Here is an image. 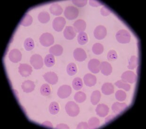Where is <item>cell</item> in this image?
<instances>
[{"mask_svg":"<svg viewBox=\"0 0 146 129\" xmlns=\"http://www.w3.org/2000/svg\"><path fill=\"white\" fill-rule=\"evenodd\" d=\"M65 110L68 116L71 117H76L80 112L78 106L74 101H69L65 106Z\"/></svg>","mask_w":146,"mask_h":129,"instance_id":"obj_1","label":"cell"},{"mask_svg":"<svg viewBox=\"0 0 146 129\" xmlns=\"http://www.w3.org/2000/svg\"><path fill=\"white\" fill-rule=\"evenodd\" d=\"M131 34L125 29L119 30L116 34L117 41L121 44H128L131 41Z\"/></svg>","mask_w":146,"mask_h":129,"instance_id":"obj_2","label":"cell"},{"mask_svg":"<svg viewBox=\"0 0 146 129\" xmlns=\"http://www.w3.org/2000/svg\"><path fill=\"white\" fill-rule=\"evenodd\" d=\"M64 14L67 19L72 21L76 19L78 16V9L74 6H69L65 8Z\"/></svg>","mask_w":146,"mask_h":129,"instance_id":"obj_3","label":"cell"},{"mask_svg":"<svg viewBox=\"0 0 146 129\" xmlns=\"http://www.w3.org/2000/svg\"><path fill=\"white\" fill-rule=\"evenodd\" d=\"M40 42L42 46L49 47L52 45L54 42L53 36L49 33H43L39 39Z\"/></svg>","mask_w":146,"mask_h":129,"instance_id":"obj_4","label":"cell"},{"mask_svg":"<svg viewBox=\"0 0 146 129\" xmlns=\"http://www.w3.org/2000/svg\"><path fill=\"white\" fill-rule=\"evenodd\" d=\"M30 63L35 69H40L43 67V60L42 56L39 54L33 55L30 58Z\"/></svg>","mask_w":146,"mask_h":129,"instance_id":"obj_5","label":"cell"},{"mask_svg":"<svg viewBox=\"0 0 146 129\" xmlns=\"http://www.w3.org/2000/svg\"><path fill=\"white\" fill-rule=\"evenodd\" d=\"M66 21L63 17H58L55 18L53 21V28L56 31L61 32L63 29Z\"/></svg>","mask_w":146,"mask_h":129,"instance_id":"obj_6","label":"cell"},{"mask_svg":"<svg viewBox=\"0 0 146 129\" xmlns=\"http://www.w3.org/2000/svg\"><path fill=\"white\" fill-rule=\"evenodd\" d=\"M72 93V88L70 86L63 85L59 88L57 92V94L62 99L68 97Z\"/></svg>","mask_w":146,"mask_h":129,"instance_id":"obj_7","label":"cell"},{"mask_svg":"<svg viewBox=\"0 0 146 129\" xmlns=\"http://www.w3.org/2000/svg\"><path fill=\"white\" fill-rule=\"evenodd\" d=\"M121 78L124 82L132 84L136 82L137 78L136 75L133 72L131 71H127L122 74Z\"/></svg>","mask_w":146,"mask_h":129,"instance_id":"obj_8","label":"cell"},{"mask_svg":"<svg viewBox=\"0 0 146 129\" xmlns=\"http://www.w3.org/2000/svg\"><path fill=\"white\" fill-rule=\"evenodd\" d=\"M107 29L106 27L102 25L97 26L94 31L95 37L99 40L103 39L107 35Z\"/></svg>","mask_w":146,"mask_h":129,"instance_id":"obj_9","label":"cell"},{"mask_svg":"<svg viewBox=\"0 0 146 129\" xmlns=\"http://www.w3.org/2000/svg\"><path fill=\"white\" fill-rule=\"evenodd\" d=\"M73 56L74 59L78 62H83L87 58V54L84 50L81 48H78L74 50Z\"/></svg>","mask_w":146,"mask_h":129,"instance_id":"obj_10","label":"cell"},{"mask_svg":"<svg viewBox=\"0 0 146 129\" xmlns=\"http://www.w3.org/2000/svg\"><path fill=\"white\" fill-rule=\"evenodd\" d=\"M32 71V67L28 64H21L19 67V72L21 76L25 77L29 76Z\"/></svg>","mask_w":146,"mask_h":129,"instance_id":"obj_11","label":"cell"},{"mask_svg":"<svg viewBox=\"0 0 146 129\" xmlns=\"http://www.w3.org/2000/svg\"><path fill=\"white\" fill-rule=\"evenodd\" d=\"M100 63L97 59H92L88 63V67L91 72L94 73H97L100 72Z\"/></svg>","mask_w":146,"mask_h":129,"instance_id":"obj_12","label":"cell"},{"mask_svg":"<svg viewBox=\"0 0 146 129\" xmlns=\"http://www.w3.org/2000/svg\"><path fill=\"white\" fill-rule=\"evenodd\" d=\"M9 58L12 62H19L22 59L21 53L18 49H13L9 53Z\"/></svg>","mask_w":146,"mask_h":129,"instance_id":"obj_13","label":"cell"},{"mask_svg":"<svg viewBox=\"0 0 146 129\" xmlns=\"http://www.w3.org/2000/svg\"><path fill=\"white\" fill-rule=\"evenodd\" d=\"M128 107V106L125 103L115 102L112 106V110L115 114H120L126 110Z\"/></svg>","mask_w":146,"mask_h":129,"instance_id":"obj_14","label":"cell"},{"mask_svg":"<svg viewBox=\"0 0 146 129\" xmlns=\"http://www.w3.org/2000/svg\"><path fill=\"white\" fill-rule=\"evenodd\" d=\"M43 77L45 81L52 85L56 84L58 81V77L54 72H47L43 75Z\"/></svg>","mask_w":146,"mask_h":129,"instance_id":"obj_15","label":"cell"},{"mask_svg":"<svg viewBox=\"0 0 146 129\" xmlns=\"http://www.w3.org/2000/svg\"><path fill=\"white\" fill-rule=\"evenodd\" d=\"M109 110L110 109L108 106L105 104H101L98 105L95 111L98 116L100 117H104L108 114Z\"/></svg>","mask_w":146,"mask_h":129,"instance_id":"obj_16","label":"cell"},{"mask_svg":"<svg viewBox=\"0 0 146 129\" xmlns=\"http://www.w3.org/2000/svg\"><path fill=\"white\" fill-rule=\"evenodd\" d=\"M100 69L102 73L106 76L110 75L112 72V67L111 65L106 61L102 62L100 63Z\"/></svg>","mask_w":146,"mask_h":129,"instance_id":"obj_17","label":"cell"},{"mask_svg":"<svg viewBox=\"0 0 146 129\" xmlns=\"http://www.w3.org/2000/svg\"><path fill=\"white\" fill-rule=\"evenodd\" d=\"M76 33H81L85 30L86 27V22L83 19H78L74 22L73 24Z\"/></svg>","mask_w":146,"mask_h":129,"instance_id":"obj_18","label":"cell"},{"mask_svg":"<svg viewBox=\"0 0 146 129\" xmlns=\"http://www.w3.org/2000/svg\"><path fill=\"white\" fill-rule=\"evenodd\" d=\"M84 83L88 87L94 86L97 83L96 76L91 73H87L84 77Z\"/></svg>","mask_w":146,"mask_h":129,"instance_id":"obj_19","label":"cell"},{"mask_svg":"<svg viewBox=\"0 0 146 129\" xmlns=\"http://www.w3.org/2000/svg\"><path fill=\"white\" fill-rule=\"evenodd\" d=\"M21 88L25 93H31L35 90V84L34 82L32 81H25L22 83Z\"/></svg>","mask_w":146,"mask_h":129,"instance_id":"obj_20","label":"cell"},{"mask_svg":"<svg viewBox=\"0 0 146 129\" xmlns=\"http://www.w3.org/2000/svg\"><path fill=\"white\" fill-rule=\"evenodd\" d=\"M63 34L66 39L71 40L76 37V32L74 27L71 26H67L64 31Z\"/></svg>","mask_w":146,"mask_h":129,"instance_id":"obj_21","label":"cell"},{"mask_svg":"<svg viewBox=\"0 0 146 129\" xmlns=\"http://www.w3.org/2000/svg\"><path fill=\"white\" fill-rule=\"evenodd\" d=\"M102 93L106 95H110L114 93V86L111 83H105L102 88Z\"/></svg>","mask_w":146,"mask_h":129,"instance_id":"obj_22","label":"cell"},{"mask_svg":"<svg viewBox=\"0 0 146 129\" xmlns=\"http://www.w3.org/2000/svg\"><path fill=\"white\" fill-rule=\"evenodd\" d=\"M63 48L61 45L56 44L49 49V52L53 56H60L62 54Z\"/></svg>","mask_w":146,"mask_h":129,"instance_id":"obj_23","label":"cell"},{"mask_svg":"<svg viewBox=\"0 0 146 129\" xmlns=\"http://www.w3.org/2000/svg\"><path fill=\"white\" fill-rule=\"evenodd\" d=\"M50 13L55 16H60L63 11L61 6L57 3L52 4L50 8Z\"/></svg>","mask_w":146,"mask_h":129,"instance_id":"obj_24","label":"cell"},{"mask_svg":"<svg viewBox=\"0 0 146 129\" xmlns=\"http://www.w3.org/2000/svg\"><path fill=\"white\" fill-rule=\"evenodd\" d=\"M32 22V17L28 14H25L21 19L20 24L24 26H30Z\"/></svg>","mask_w":146,"mask_h":129,"instance_id":"obj_25","label":"cell"},{"mask_svg":"<svg viewBox=\"0 0 146 129\" xmlns=\"http://www.w3.org/2000/svg\"><path fill=\"white\" fill-rule=\"evenodd\" d=\"M100 98H101V93L100 91L98 90L95 91L91 95V103L92 105H97L100 101Z\"/></svg>","mask_w":146,"mask_h":129,"instance_id":"obj_26","label":"cell"},{"mask_svg":"<svg viewBox=\"0 0 146 129\" xmlns=\"http://www.w3.org/2000/svg\"><path fill=\"white\" fill-rule=\"evenodd\" d=\"M38 19L42 23H46L50 21V16L47 12H41L38 15Z\"/></svg>","mask_w":146,"mask_h":129,"instance_id":"obj_27","label":"cell"},{"mask_svg":"<svg viewBox=\"0 0 146 129\" xmlns=\"http://www.w3.org/2000/svg\"><path fill=\"white\" fill-rule=\"evenodd\" d=\"M44 64L48 67H52L55 63V59L53 55L50 54L46 55L44 58Z\"/></svg>","mask_w":146,"mask_h":129,"instance_id":"obj_28","label":"cell"},{"mask_svg":"<svg viewBox=\"0 0 146 129\" xmlns=\"http://www.w3.org/2000/svg\"><path fill=\"white\" fill-rule=\"evenodd\" d=\"M77 68L76 64L74 63H70L66 67V72L70 76H73L77 73Z\"/></svg>","mask_w":146,"mask_h":129,"instance_id":"obj_29","label":"cell"},{"mask_svg":"<svg viewBox=\"0 0 146 129\" xmlns=\"http://www.w3.org/2000/svg\"><path fill=\"white\" fill-rule=\"evenodd\" d=\"M89 128L90 129H95L99 126L100 124V121L99 119L96 117H92L90 118L88 122Z\"/></svg>","mask_w":146,"mask_h":129,"instance_id":"obj_30","label":"cell"},{"mask_svg":"<svg viewBox=\"0 0 146 129\" xmlns=\"http://www.w3.org/2000/svg\"><path fill=\"white\" fill-rule=\"evenodd\" d=\"M74 99L76 102L79 103H81L86 99V95L82 91H78L74 95Z\"/></svg>","mask_w":146,"mask_h":129,"instance_id":"obj_31","label":"cell"},{"mask_svg":"<svg viewBox=\"0 0 146 129\" xmlns=\"http://www.w3.org/2000/svg\"><path fill=\"white\" fill-rule=\"evenodd\" d=\"M72 86L73 88L76 91H78L82 88L83 86V83L80 78L76 77L74 78L72 82Z\"/></svg>","mask_w":146,"mask_h":129,"instance_id":"obj_32","label":"cell"},{"mask_svg":"<svg viewBox=\"0 0 146 129\" xmlns=\"http://www.w3.org/2000/svg\"><path fill=\"white\" fill-rule=\"evenodd\" d=\"M77 41L80 45H84L88 42V37L86 33L81 32L79 34L77 37Z\"/></svg>","mask_w":146,"mask_h":129,"instance_id":"obj_33","label":"cell"},{"mask_svg":"<svg viewBox=\"0 0 146 129\" xmlns=\"http://www.w3.org/2000/svg\"><path fill=\"white\" fill-rule=\"evenodd\" d=\"M139 64V59L135 56H132L129 61V64L127 67L129 69L133 70L135 69Z\"/></svg>","mask_w":146,"mask_h":129,"instance_id":"obj_34","label":"cell"},{"mask_svg":"<svg viewBox=\"0 0 146 129\" xmlns=\"http://www.w3.org/2000/svg\"><path fill=\"white\" fill-rule=\"evenodd\" d=\"M115 84L118 88L123 89L126 91H128L131 89V86L130 85V84H128V83L124 82L122 80L118 81L115 83Z\"/></svg>","mask_w":146,"mask_h":129,"instance_id":"obj_35","label":"cell"},{"mask_svg":"<svg viewBox=\"0 0 146 129\" xmlns=\"http://www.w3.org/2000/svg\"><path fill=\"white\" fill-rule=\"evenodd\" d=\"M60 111V106L56 102H52L49 106V111L53 115H55L58 113Z\"/></svg>","mask_w":146,"mask_h":129,"instance_id":"obj_36","label":"cell"},{"mask_svg":"<svg viewBox=\"0 0 146 129\" xmlns=\"http://www.w3.org/2000/svg\"><path fill=\"white\" fill-rule=\"evenodd\" d=\"M92 50L95 54L100 55L103 53L104 51V47L102 44L96 43L93 45Z\"/></svg>","mask_w":146,"mask_h":129,"instance_id":"obj_37","label":"cell"},{"mask_svg":"<svg viewBox=\"0 0 146 129\" xmlns=\"http://www.w3.org/2000/svg\"><path fill=\"white\" fill-rule=\"evenodd\" d=\"M24 45L25 49H26L27 51L32 50L35 47L34 40L30 38L26 39V40L25 41Z\"/></svg>","mask_w":146,"mask_h":129,"instance_id":"obj_38","label":"cell"},{"mask_svg":"<svg viewBox=\"0 0 146 129\" xmlns=\"http://www.w3.org/2000/svg\"><path fill=\"white\" fill-rule=\"evenodd\" d=\"M40 93L42 96H48L51 93V89L49 84H43L40 89Z\"/></svg>","mask_w":146,"mask_h":129,"instance_id":"obj_39","label":"cell"},{"mask_svg":"<svg viewBox=\"0 0 146 129\" xmlns=\"http://www.w3.org/2000/svg\"><path fill=\"white\" fill-rule=\"evenodd\" d=\"M115 98L119 101H123L126 99V94L125 91L122 90H118L116 91L115 94Z\"/></svg>","mask_w":146,"mask_h":129,"instance_id":"obj_40","label":"cell"},{"mask_svg":"<svg viewBox=\"0 0 146 129\" xmlns=\"http://www.w3.org/2000/svg\"><path fill=\"white\" fill-rule=\"evenodd\" d=\"M118 55L116 52L114 50H110L107 55L108 60L110 61H114L117 59Z\"/></svg>","mask_w":146,"mask_h":129,"instance_id":"obj_41","label":"cell"},{"mask_svg":"<svg viewBox=\"0 0 146 129\" xmlns=\"http://www.w3.org/2000/svg\"><path fill=\"white\" fill-rule=\"evenodd\" d=\"M100 13L103 16H108L110 15V14L111 13V10H110V9L108 8L107 6H104L101 9Z\"/></svg>","mask_w":146,"mask_h":129,"instance_id":"obj_42","label":"cell"},{"mask_svg":"<svg viewBox=\"0 0 146 129\" xmlns=\"http://www.w3.org/2000/svg\"><path fill=\"white\" fill-rule=\"evenodd\" d=\"M72 2L78 7H83L86 5L87 1H72Z\"/></svg>","mask_w":146,"mask_h":129,"instance_id":"obj_43","label":"cell"},{"mask_svg":"<svg viewBox=\"0 0 146 129\" xmlns=\"http://www.w3.org/2000/svg\"><path fill=\"white\" fill-rule=\"evenodd\" d=\"M89 4L90 5L93 7H98L102 5L100 1H90Z\"/></svg>","mask_w":146,"mask_h":129,"instance_id":"obj_44","label":"cell"},{"mask_svg":"<svg viewBox=\"0 0 146 129\" xmlns=\"http://www.w3.org/2000/svg\"><path fill=\"white\" fill-rule=\"evenodd\" d=\"M89 126L86 122H81L78 124L77 129H88Z\"/></svg>","mask_w":146,"mask_h":129,"instance_id":"obj_45","label":"cell"},{"mask_svg":"<svg viewBox=\"0 0 146 129\" xmlns=\"http://www.w3.org/2000/svg\"><path fill=\"white\" fill-rule=\"evenodd\" d=\"M69 127L65 124H61L57 125L56 129H69Z\"/></svg>","mask_w":146,"mask_h":129,"instance_id":"obj_46","label":"cell"},{"mask_svg":"<svg viewBox=\"0 0 146 129\" xmlns=\"http://www.w3.org/2000/svg\"><path fill=\"white\" fill-rule=\"evenodd\" d=\"M42 125H43L45 127H47V128H53L52 123H50V122H48V121H46L45 122H44V123L42 124Z\"/></svg>","mask_w":146,"mask_h":129,"instance_id":"obj_47","label":"cell"},{"mask_svg":"<svg viewBox=\"0 0 146 129\" xmlns=\"http://www.w3.org/2000/svg\"><path fill=\"white\" fill-rule=\"evenodd\" d=\"M115 117V116H110L108 117H107L105 120L106 123H108L109 121H111L114 119Z\"/></svg>","mask_w":146,"mask_h":129,"instance_id":"obj_48","label":"cell"}]
</instances>
